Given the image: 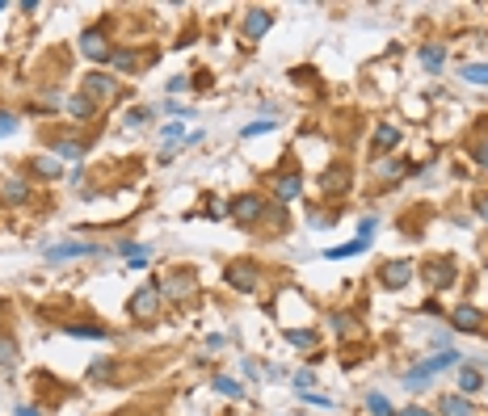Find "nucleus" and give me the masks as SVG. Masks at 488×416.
<instances>
[{"label": "nucleus", "mask_w": 488, "mask_h": 416, "mask_svg": "<svg viewBox=\"0 0 488 416\" xmlns=\"http://www.w3.org/2000/svg\"><path fill=\"white\" fill-rule=\"evenodd\" d=\"M450 366H459V353H455V349L446 345L442 353H434V358L417 362V366H412L408 374H404V383H408V387H425V383H430V378H434L438 370H450Z\"/></svg>", "instance_id": "1"}, {"label": "nucleus", "mask_w": 488, "mask_h": 416, "mask_svg": "<svg viewBox=\"0 0 488 416\" xmlns=\"http://www.w3.org/2000/svg\"><path fill=\"white\" fill-rule=\"evenodd\" d=\"M105 248L101 244H89V240H63V244H51L43 257L51 265H59V261H81V257H101Z\"/></svg>", "instance_id": "2"}, {"label": "nucleus", "mask_w": 488, "mask_h": 416, "mask_svg": "<svg viewBox=\"0 0 488 416\" xmlns=\"http://www.w3.org/2000/svg\"><path fill=\"white\" fill-rule=\"evenodd\" d=\"M408 282H412V261H383V265H379V286L404 290Z\"/></svg>", "instance_id": "3"}, {"label": "nucleus", "mask_w": 488, "mask_h": 416, "mask_svg": "<svg viewBox=\"0 0 488 416\" xmlns=\"http://www.w3.org/2000/svg\"><path fill=\"white\" fill-rule=\"evenodd\" d=\"M257 282H261L257 265H244V261L227 265V286H232V290H240V294H253V290H257Z\"/></svg>", "instance_id": "4"}, {"label": "nucleus", "mask_w": 488, "mask_h": 416, "mask_svg": "<svg viewBox=\"0 0 488 416\" xmlns=\"http://www.w3.org/2000/svg\"><path fill=\"white\" fill-rule=\"evenodd\" d=\"M421 277H425V286H434V290H446V286L455 282V261H446V257H434V261L421 270Z\"/></svg>", "instance_id": "5"}, {"label": "nucleus", "mask_w": 488, "mask_h": 416, "mask_svg": "<svg viewBox=\"0 0 488 416\" xmlns=\"http://www.w3.org/2000/svg\"><path fill=\"white\" fill-rule=\"evenodd\" d=\"M156 307H160V286H143V290L131 299V316L135 320H152Z\"/></svg>", "instance_id": "6"}, {"label": "nucleus", "mask_w": 488, "mask_h": 416, "mask_svg": "<svg viewBox=\"0 0 488 416\" xmlns=\"http://www.w3.org/2000/svg\"><path fill=\"white\" fill-rule=\"evenodd\" d=\"M261 215H266V202L257 193H244V198L232 202V219H240V223H257Z\"/></svg>", "instance_id": "7"}, {"label": "nucleus", "mask_w": 488, "mask_h": 416, "mask_svg": "<svg viewBox=\"0 0 488 416\" xmlns=\"http://www.w3.org/2000/svg\"><path fill=\"white\" fill-rule=\"evenodd\" d=\"M160 294H169V299H190V294H194V274H190V270H173V274L160 282Z\"/></svg>", "instance_id": "8"}, {"label": "nucleus", "mask_w": 488, "mask_h": 416, "mask_svg": "<svg viewBox=\"0 0 488 416\" xmlns=\"http://www.w3.org/2000/svg\"><path fill=\"white\" fill-rule=\"evenodd\" d=\"M81 50H85L89 59H97V63L110 59V38H105V30H101V26L85 30V34H81Z\"/></svg>", "instance_id": "9"}, {"label": "nucleus", "mask_w": 488, "mask_h": 416, "mask_svg": "<svg viewBox=\"0 0 488 416\" xmlns=\"http://www.w3.org/2000/svg\"><path fill=\"white\" fill-rule=\"evenodd\" d=\"M320 189H324L328 198H341V193H350V169H346V164H333V169L320 177Z\"/></svg>", "instance_id": "10"}, {"label": "nucleus", "mask_w": 488, "mask_h": 416, "mask_svg": "<svg viewBox=\"0 0 488 416\" xmlns=\"http://www.w3.org/2000/svg\"><path fill=\"white\" fill-rule=\"evenodd\" d=\"M269 26H274V17H269L266 9H249V13H244V34H249V38H261Z\"/></svg>", "instance_id": "11"}, {"label": "nucleus", "mask_w": 488, "mask_h": 416, "mask_svg": "<svg viewBox=\"0 0 488 416\" xmlns=\"http://www.w3.org/2000/svg\"><path fill=\"white\" fill-rule=\"evenodd\" d=\"M438 412L442 416H472L476 408H472L467 395H442V400H438Z\"/></svg>", "instance_id": "12"}, {"label": "nucleus", "mask_w": 488, "mask_h": 416, "mask_svg": "<svg viewBox=\"0 0 488 416\" xmlns=\"http://www.w3.org/2000/svg\"><path fill=\"white\" fill-rule=\"evenodd\" d=\"M85 97H114V80L105 72H89L85 76Z\"/></svg>", "instance_id": "13"}, {"label": "nucleus", "mask_w": 488, "mask_h": 416, "mask_svg": "<svg viewBox=\"0 0 488 416\" xmlns=\"http://www.w3.org/2000/svg\"><path fill=\"white\" fill-rule=\"evenodd\" d=\"M450 324H455V328H459V332H480V311H476V307H467V303H463V307H459V311H455V316H450Z\"/></svg>", "instance_id": "14"}, {"label": "nucleus", "mask_w": 488, "mask_h": 416, "mask_svg": "<svg viewBox=\"0 0 488 416\" xmlns=\"http://www.w3.org/2000/svg\"><path fill=\"white\" fill-rule=\"evenodd\" d=\"M370 248V240H350V244H337V248H328L324 257L328 261H346V257H358V252H366Z\"/></svg>", "instance_id": "15"}, {"label": "nucleus", "mask_w": 488, "mask_h": 416, "mask_svg": "<svg viewBox=\"0 0 488 416\" xmlns=\"http://www.w3.org/2000/svg\"><path fill=\"white\" fill-rule=\"evenodd\" d=\"M68 114H72V118H81V122H89V118H93V97L72 92V97H68Z\"/></svg>", "instance_id": "16"}, {"label": "nucleus", "mask_w": 488, "mask_h": 416, "mask_svg": "<svg viewBox=\"0 0 488 416\" xmlns=\"http://www.w3.org/2000/svg\"><path fill=\"white\" fill-rule=\"evenodd\" d=\"M480 387H484V378H480V370H476V366L459 370V391H463V395H476Z\"/></svg>", "instance_id": "17"}, {"label": "nucleus", "mask_w": 488, "mask_h": 416, "mask_svg": "<svg viewBox=\"0 0 488 416\" xmlns=\"http://www.w3.org/2000/svg\"><path fill=\"white\" fill-rule=\"evenodd\" d=\"M211 387H215L219 395H227V400H244V387H240L236 378H227V374H215V378H211Z\"/></svg>", "instance_id": "18"}, {"label": "nucleus", "mask_w": 488, "mask_h": 416, "mask_svg": "<svg viewBox=\"0 0 488 416\" xmlns=\"http://www.w3.org/2000/svg\"><path fill=\"white\" fill-rule=\"evenodd\" d=\"M299 189H303V181H299L295 173H286V177L278 181V202H295V198H299Z\"/></svg>", "instance_id": "19"}, {"label": "nucleus", "mask_w": 488, "mask_h": 416, "mask_svg": "<svg viewBox=\"0 0 488 416\" xmlns=\"http://www.w3.org/2000/svg\"><path fill=\"white\" fill-rule=\"evenodd\" d=\"M0 193H4L9 202H26V198H30V189H26V181H21V177H9V181L0 185Z\"/></svg>", "instance_id": "20"}, {"label": "nucleus", "mask_w": 488, "mask_h": 416, "mask_svg": "<svg viewBox=\"0 0 488 416\" xmlns=\"http://www.w3.org/2000/svg\"><path fill=\"white\" fill-rule=\"evenodd\" d=\"M286 341L295 349H316V332L311 328H286Z\"/></svg>", "instance_id": "21"}, {"label": "nucleus", "mask_w": 488, "mask_h": 416, "mask_svg": "<svg viewBox=\"0 0 488 416\" xmlns=\"http://www.w3.org/2000/svg\"><path fill=\"white\" fill-rule=\"evenodd\" d=\"M459 76H463L467 85H488V63H463Z\"/></svg>", "instance_id": "22"}, {"label": "nucleus", "mask_w": 488, "mask_h": 416, "mask_svg": "<svg viewBox=\"0 0 488 416\" xmlns=\"http://www.w3.org/2000/svg\"><path fill=\"white\" fill-rule=\"evenodd\" d=\"M396 143H400V131H396V127H388V122H383V127H375V147L392 151Z\"/></svg>", "instance_id": "23"}, {"label": "nucleus", "mask_w": 488, "mask_h": 416, "mask_svg": "<svg viewBox=\"0 0 488 416\" xmlns=\"http://www.w3.org/2000/svg\"><path fill=\"white\" fill-rule=\"evenodd\" d=\"M63 332L81 341H105V328H85V324H63Z\"/></svg>", "instance_id": "24"}, {"label": "nucleus", "mask_w": 488, "mask_h": 416, "mask_svg": "<svg viewBox=\"0 0 488 416\" xmlns=\"http://www.w3.org/2000/svg\"><path fill=\"white\" fill-rule=\"evenodd\" d=\"M81 156H85L81 143H72V139H59L55 143V160H81Z\"/></svg>", "instance_id": "25"}, {"label": "nucleus", "mask_w": 488, "mask_h": 416, "mask_svg": "<svg viewBox=\"0 0 488 416\" xmlns=\"http://www.w3.org/2000/svg\"><path fill=\"white\" fill-rule=\"evenodd\" d=\"M366 412H370V416H396V408H392L379 391H370V395H366Z\"/></svg>", "instance_id": "26"}, {"label": "nucleus", "mask_w": 488, "mask_h": 416, "mask_svg": "<svg viewBox=\"0 0 488 416\" xmlns=\"http://www.w3.org/2000/svg\"><path fill=\"white\" fill-rule=\"evenodd\" d=\"M274 127H278V118H261V122H249L240 135H244V139H257V135H269Z\"/></svg>", "instance_id": "27"}, {"label": "nucleus", "mask_w": 488, "mask_h": 416, "mask_svg": "<svg viewBox=\"0 0 488 416\" xmlns=\"http://www.w3.org/2000/svg\"><path fill=\"white\" fill-rule=\"evenodd\" d=\"M421 63H425L430 72H438V68H442V63H446L442 46H425V50H421Z\"/></svg>", "instance_id": "28"}, {"label": "nucleus", "mask_w": 488, "mask_h": 416, "mask_svg": "<svg viewBox=\"0 0 488 416\" xmlns=\"http://www.w3.org/2000/svg\"><path fill=\"white\" fill-rule=\"evenodd\" d=\"M34 173H38V177H59V160H55V156H38V160H34Z\"/></svg>", "instance_id": "29"}, {"label": "nucleus", "mask_w": 488, "mask_h": 416, "mask_svg": "<svg viewBox=\"0 0 488 416\" xmlns=\"http://www.w3.org/2000/svg\"><path fill=\"white\" fill-rule=\"evenodd\" d=\"M17 362V345L9 336H0V366H13Z\"/></svg>", "instance_id": "30"}, {"label": "nucleus", "mask_w": 488, "mask_h": 416, "mask_svg": "<svg viewBox=\"0 0 488 416\" xmlns=\"http://www.w3.org/2000/svg\"><path fill=\"white\" fill-rule=\"evenodd\" d=\"M110 63H114L118 72H131V68H135V63H139V59H135V50H118V55H114Z\"/></svg>", "instance_id": "31"}, {"label": "nucleus", "mask_w": 488, "mask_h": 416, "mask_svg": "<svg viewBox=\"0 0 488 416\" xmlns=\"http://www.w3.org/2000/svg\"><path fill=\"white\" fill-rule=\"evenodd\" d=\"M9 135H17V118L9 110H0V139H9Z\"/></svg>", "instance_id": "32"}, {"label": "nucleus", "mask_w": 488, "mask_h": 416, "mask_svg": "<svg viewBox=\"0 0 488 416\" xmlns=\"http://www.w3.org/2000/svg\"><path fill=\"white\" fill-rule=\"evenodd\" d=\"M375 223H379V219H370V215L358 219V240H370V235H375Z\"/></svg>", "instance_id": "33"}, {"label": "nucleus", "mask_w": 488, "mask_h": 416, "mask_svg": "<svg viewBox=\"0 0 488 416\" xmlns=\"http://www.w3.org/2000/svg\"><path fill=\"white\" fill-rule=\"evenodd\" d=\"M147 118H152L147 105H143V110H131V114H127V127H139V122H147Z\"/></svg>", "instance_id": "34"}, {"label": "nucleus", "mask_w": 488, "mask_h": 416, "mask_svg": "<svg viewBox=\"0 0 488 416\" xmlns=\"http://www.w3.org/2000/svg\"><path fill=\"white\" fill-rule=\"evenodd\" d=\"M295 387H299V391L316 387V374H311V370H299V374H295Z\"/></svg>", "instance_id": "35"}, {"label": "nucleus", "mask_w": 488, "mask_h": 416, "mask_svg": "<svg viewBox=\"0 0 488 416\" xmlns=\"http://www.w3.org/2000/svg\"><path fill=\"white\" fill-rule=\"evenodd\" d=\"M328 324H333L337 332H354V320H350V316H328Z\"/></svg>", "instance_id": "36"}, {"label": "nucleus", "mask_w": 488, "mask_h": 416, "mask_svg": "<svg viewBox=\"0 0 488 416\" xmlns=\"http://www.w3.org/2000/svg\"><path fill=\"white\" fill-rule=\"evenodd\" d=\"M160 135H165V143H173V139H181V135H185V127H181V122H169V127H165Z\"/></svg>", "instance_id": "37"}, {"label": "nucleus", "mask_w": 488, "mask_h": 416, "mask_svg": "<svg viewBox=\"0 0 488 416\" xmlns=\"http://www.w3.org/2000/svg\"><path fill=\"white\" fill-rule=\"evenodd\" d=\"M375 173H383V177H396L400 164H396V160H383V164H375Z\"/></svg>", "instance_id": "38"}, {"label": "nucleus", "mask_w": 488, "mask_h": 416, "mask_svg": "<svg viewBox=\"0 0 488 416\" xmlns=\"http://www.w3.org/2000/svg\"><path fill=\"white\" fill-rule=\"evenodd\" d=\"M308 223H311V228H328V223H333V219H328V215H324V210H311V215H308Z\"/></svg>", "instance_id": "39"}, {"label": "nucleus", "mask_w": 488, "mask_h": 416, "mask_svg": "<svg viewBox=\"0 0 488 416\" xmlns=\"http://www.w3.org/2000/svg\"><path fill=\"white\" fill-rule=\"evenodd\" d=\"M472 156H476V164H480V169H488V143H476V151H472Z\"/></svg>", "instance_id": "40"}, {"label": "nucleus", "mask_w": 488, "mask_h": 416, "mask_svg": "<svg viewBox=\"0 0 488 416\" xmlns=\"http://www.w3.org/2000/svg\"><path fill=\"white\" fill-rule=\"evenodd\" d=\"M476 215L488 223V193H476Z\"/></svg>", "instance_id": "41"}, {"label": "nucleus", "mask_w": 488, "mask_h": 416, "mask_svg": "<svg viewBox=\"0 0 488 416\" xmlns=\"http://www.w3.org/2000/svg\"><path fill=\"white\" fill-rule=\"evenodd\" d=\"M165 89H169V92H185V89H190V80H185V76H173Z\"/></svg>", "instance_id": "42"}, {"label": "nucleus", "mask_w": 488, "mask_h": 416, "mask_svg": "<svg viewBox=\"0 0 488 416\" xmlns=\"http://www.w3.org/2000/svg\"><path fill=\"white\" fill-rule=\"evenodd\" d=\"M13 416H38V408H17Z\"/></svg>", "instance_id": "43"}, {"label": "nucleus", "mask_w": 488, "mask_h": 416, "mask_svg": "<svg viewBox=\"0 0 488 416\" xmlns=\"http://www.w3.org/2000/svg\"><path fill=\"white\" fill-rule=\"evenodd\" d=\"M404 416H434V412H425V408H408Z\"/></svg>", "instance_id": "44"}]
</instances>
